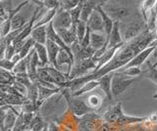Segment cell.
I'll return each mask as SVG.
<instances>
[{
  "label": "cell",
  "instance_id": "obj_1",
  "mask_svg": "<svg viewBox=\"0 0 157 131\" xmlns=\"http://www.w3.org/2000/svg\"><path fill=\"white\" fill-rule=\"evenodd\" d=\"M156 38L157 37L155 31L146 28L144 31H142L140 35L135 37L134 39L125 42L117 50L115 56L112 58L111 61L100 67L99 70L93 71V72L87 75L69 80L65 84L62 85L61 88H69L70 91L75 92L88 81L97 80L108 74L120 71V69H123L126 65L129 64L139 53L149 47L151 42L155 40Z\"/></svg>",
  "mask_w": 157,
  "mask_h": 131
},
{
  "label": "cell",
  "instance_id": "obj_2",
  "mask_svg": "<svg viewBox=\"0 0 157 131\" xmlns=\"http://www.w3.org/2000/svg\"><path fill=\"white\" fill-rule=\"evenodd\" d=\"M102 8L114 22H123L140 12V6L136 0H111Z\"/></svg>",
  "mask_w": 157,
  "mask_h": 131
},
{
  "label": "cell",
  "instance_id": "obj_3",
  "mask_svg": "<svg viewBox=\"0 0 157 131\" xmlns=\"http://www.w3.org/2000/svg\"><path fill=\"white\" fill-rule=\"evenodd\" d=\"M119 23L121 35L124 42H128L134 39L135 37L140 35L142 31H144L147 28L146 22L144 21L140 12L136 13L132 17L128 18L127 20Z\"/></svg>",
  "mask_w": 157,
  "mask_h": 131
},
{
  "label": "cell",
  "instance_id": "obj_4",
  "mask_svg": "<svg viewBox=\"0 0 157 131\" xmlns=\"http://www.w3.org/2000/svg\"><path fill=\"white\" fill-rule=\"evenodd\" d=\"M136 79L134 77H126L120 72L119 71H114V75H113V79H112V94L113 97L116 98V97H119L122 95L124 92L129 89L130 87L134 84V82Z\"/></svg>",
  "mask_w": 157,
  "mask_h": 131
},
{
  "label": "cell",
  "instance_id": "obj_5",
  "mask_svg": "<svg viewBox=\"0 0 157 131\" xmlns=\"http://www.w3.org/2000/svg\"><path fill=\"white\" fill-rule=\"evenodd\" d=\"M96 67H97V63L93 60L92 58H88V59H86V60L76 62L71 71L70 75H69V79L72 80L74 78L85 76L88 70L93 69L95 71Z\"/></svg>",
  "mask_w": 157,
  "mask_h": 131
},
{
  "label": "cell",
  "instance_id": "obj_6",
  "mask_svg": "<svg viewBox=\"0 0 157 131\" xmlns=\"http://www.w3.org/2000/svg\"><path fill=\"white\" fill-rule=\"evenodd\" d=\"M70 47H71L72 53L74 55L75 63L88 59V58H92L93 55H94V53H95V50L92 49L90 46L86 47V48L82 47L78 41H76L75 43H73Z\"/></svg>",
  "mask_w": 157,
  "mask_h": 131
},
{
  "label": "cell",
  "instance_id": "obj_7",
  "mask_svg": "<svg viewBox=\"0 0 157 131\" xmlns=\"http://www.w3.org/2000/svg\"><path fill=\"white\" fill-rule=\"evenodd\" d=\"M52 23L55 30H57V28H70L73 25L70 12L60 8L58 10L55 18L53 19Z\"/></svg>",
  "mask_w": 157,
  "mask_h": 131
},
{
  "label": "cell",
  "instance_id": "obj_8",
  "mask_svg": "<svg viewBox=\"0 0 157 131\" xmlns=\"http://www.w3.org/2000/svg\"><path fill=\"white\" fill-rule=\"evenodd\" d=\"M87 27L90 28L91 32H102L105 33V28H104V22L100 15V13L98 12L96 9L93 10L91 15L88 19L86 23Z\"/></svg>",
  "mask_w": 157,
  "mask_h": 131
},
{
  "label": "cell",
  "instance_id": "obj_9",
  "mask_svg": "<svg viewBox=\"0 0 157 131\" xmlns=\"http://www.w3.org/2000/svg\"><path fill=\"white\" fill-rule=\"evenodd\" d=\"M29 101V100L28 99V97H22V96L1 92V107L6 106V105L23 107L25 104H27Z\"/></svg>",
  "mask_w": 157,
  "mask_h": 131
},
{
  "label": "cell",
  "instance_id": "obj_10",
  "mask_svg": "<svg viewBox=\"0 0 157 131\" xmlns=\"http://www.w3.org/2000/svg\"><path fill=\"white\" fill-rule=\"evenodd\" d=\"M123 115H124V113H123V110H122V104L119 102V103L112 106L111 108L103 115V118H104V120L107 123L115 124Z\"/></svg>",
  "mask_w": 157,
  "mask_h": 131
},
{
  "label": "cell",
  "instance_id": "obj_11",
  "mask_svg": "<svg viewBox=\"0 0 157 131\" xmlns=\"http://www.w3.org/2000/svg\"><path fill=\"white\" fill-rule=\"evenodd\" d=\"M155 49H156V47H154V46L147 47L146 49H144V51L139 53V54H137L134 59L129 63V64L126 65L124 67H123V70L128 69V67H140L147 60V58H148L152 53L155 51Z\"/></svg>",
  "mask_w": 157,
  "mask_h": 131
},
{
  "label": "cell",
  "instance_id": "obj_12",
  "mask_svg": "<svg viewBox=\"0 0 157 131\" xmlns=\"http://www.w3.org/2000/svg\"><path fill=\"white\" fill-rule=\"evenodd\" d=\"M90 47L95 51L103 48H108V37L106 33L91 32L90 33Z\"/></svg>",
  "mask_w": 157,
  "mask_h": 131
},
{
  "label": "cell",
  "instance_id": "obj_13",
  "mask_svg": "<svg viewBox=\"0 0 157 131\" xmlns=\"http://www.w3.org/2000/svg\"><path fill=\"white\" fill-rule=\"evenodd\" d=\"M56 32L68 46H71L73 43L78 41L77 30L75 26H72L70 28H57Z\"/></svg>",
  "mask_w": 157,
  "mask_h": 131
},
{
  "label": "cell",
  "instance_id": "obj_14",
  "mask_svg": "<svg viewBox=\"0 0 157 131\" xmlns=\"http://www.w3.org/2000/svg\"><path fill=\"white\" fill-rule=\"evenodd\" d=\"M57 65H58L59 69H60V67L62 65H67L68 66L67 75H70L71 71L73 69L74 65H75V59H74V56L72 54H70L67 50L62 49L61 48V50H60V52H59L58 57H57Z\"/></svg>",
  "mask_w": 157,
  "mask_h": 131
},
{
  "label": "cell",
  "instance_id": "obj_15",
  "mask_svg": "<svg viewBox=\"0 0 157 131\" xmlns=\"http://www.w3.org/2000/svg\"><path fill=\"white\" fill-rule=\"evenodd\" d=\"M45 46L47 48V52H48L49 65L54 67H56V69H59L58 65H57V57H58L59 52H60V50H61V47L58 44H56L55 42H53L49 39H47Z\"/></svg>",
  "mask_w": 157,
  "mask_h": 131
},
{
  "label": "cell",
  "instance_id": "obj_16",
  "mask_svg": "<svg viewBox=\"0 0 157 131\" xmlns=\"http://www.w3.org/2000/svg\"><path fill=\"white\" fill-rule=\"evenodd\" d=\"M113 75H114V72H111V74H108L104 76H102L101 78L97 79L99 81V87L100 89L104 92L106 97L109 101H112L114 99L112 94V79H113Z\"/></svg>",
  "mask_w": 157,
  "mask_h": 131
},
{
  "label": "cell",
  "instance_id": "obj_17",
  "mask_svg": "<svg viewBox=\"0 0 157 131\" xmlns=\"http://www.w3.org/2000/svg\"><path fill=\"white\" fill-rule=\"evenodd\" d=\"M46 69L49 71V74L51 75L52 78L54 79L56 86L58 87H62L63 84H65L66 82L70 80L69 79V75L67 74H64L61 70L56 69V67H54L52 66H46Z\"/></svg>",
  "mask_w": 157,
  "mask_h": 131
},
{
  "label": "cell",
  "instance_id": "obj_18",
  "mask_svg": "<svg viewBox=\"0 0 157 131\" xmlns=\"http://www.w3.org/2000/svg\"><path fill=\"white\" fill-rule=\"evenodd\" d=\"M122 43H125L123 40V37L121 35V31H120V23L119 22H115L114 23V27H113V30L110 33V36L108 38V48H112L115 47Z\"/></svg>",
  "mask_w": 157,
  "mask_h": 131
},
{
  "label": "cell",
  "instance_id": "obj_19",
  "mask_svg": "<svg viewBox=\"0 0 157 131\" xmlns=\"http://www.w3.org/2000/svg\"><path fill=\"white\" fill-rule=\"evenodd\" d=\"M31 37L36 43H40V44L45 45L47 41V26H40L37 27H33Z\"/></svg>",
  "mask_w": 157,
  "mask_h": 131
},
{
  "label": "cell",
  "instance_id": "obj_20",
  "mask_svg": "<svg viewBox=\"0 0 157 131\" xmlns=\"http://www.w3.org/2000/svg\"><path fill=\"white\" fill-rule=\"evenodd\" d=\"M34 49H36L38 58H39V67H45L49 64V58H48V52L47 48L44 44L36 43L34 44Z\"/></svg>",
  "mask_w": 157,
  "mask_h": 131
},
{
  "label": "cell",
  "instance_id": "obj_21",
  "mask_svg": "<svg viewBox=\"0 0 157 131\" xmlns=\"http://www.w3.org/2000/svg\"><path fill=\"white\" fill-rule=\"evenodd\" d=\"M96 10L100 13V15L103 19V22H104V28H105V33L107 37L109 38L110 33L113 30V27H114V20L108 15V14L104 11V9L102 8V6H98L96 7Z\"/></svg>",
  "mask_w": 157,
  "mask_h": 131
},
{
  "label": "cell",
  "instance_id": "obj_22",
  "mask_svg": "<svg viewBox=\"0 0 157 131\" xmlns=\"http://www.w3.org/2000/svg\"><path fill=\"white\" fill-rule=\"evenodd\" d=\"M96 87H99V81H98V80H90V81L86 82L85 85H82L80 89H78L77 91L73 92L71 95H72V97L82 96L83 94L87 93V92H90L93 89H95Z\"/></svg>",
  "mask_w": 157,
  "mask_h": 131
},
{
  "label": "cell",
  "instance_id": "obj_23",
  "mask_svg": "<svg viewBox=\"0 0 157 131\" xmlns=\"http://www.w3.org/2000/svg\"><path fill=\"white\" fill-rule=\"evenodd\" d=\"M155 5H156V0H144L142 1L140 5V13L146 23L149 14L154 10Z\"/></svg>",
  "mask_w": 157,
  "mask_h": 131
},
{
  "label": "cell",
  "instance_id": "obj_24",
  "mask_svg": "<svg viewBox=\"0 0 157 131\" xmlns=\"http://www.w3.org/2000/svg\"><path fill=\"white\" fill-rule=\"evenodd\" d=\"M0 82L2 85H13L16 82V75L13 71L0 69Z\"/></svg>",
  "mask_w": 157,
  "mask_h": 131
},
{
  "label": "cell",
  "instance_id": "obj_25",
  "mask_svg": "<svg viewBox=\"0 0 157 131\" xmlns=\"http://www.w3.org/2000/svg\"><path fill=\"white\" fill-rule=\"evenodd\" d=\"M59 9H53V10H47V12L44 14L43 17L40 19V20H37V22L34 25V27H40V26H47L48 24H50L53 19L55 18L56 14L58 12Z\"/></svg>",
  "mask_w": 157,
  "mask_h": 131
},
{
  "label": "cell",
  "instance_id": "obj_26",
  "mask_svg": "<svg viewBox=\"0 0 157 131\" xmlns=\"http://www.w3.org/2000/svg\"><path fill=\"white\" fill-rule=\"evenodd\" d=\"M28 22L29 21L26 20V18H25L24 16H22L20 13H18L17 15H15L12 18V21H11V31L21 30V28H23L25 26L27 25Z\"/></svg>",
  "mask_w": 157,
  "mask_h": 131
},
{
  "label": "cell",
  "instance_id": "obj_27",
  "mask_svg": "<svg viewBox=\"0 0 157 131\" xmlns=\"http://www.w3.org/2000/svg\"><path fill=\"white\" fill-rule=\"evenodd\" d=\"M33 52V51H32ZM32 52L26 57L20 61L18 64L15 67V69L13 72L15 75H21V74H28V65H29V61L31 59L32 56Z\"/></svg>",
  "mask_w": 157,
  "mask_h": 131
},
{
  "label": "cell",
  "instance_id": "obj_28",
  "mask_svg": "<svg viewBox=\"0 0 157 131\" xmlns=\"http://www.w3.org/2000/svg\"><path fill=\"white\" fill-rule=\"evenodd\" d=\"M47 124L48 123H45V121L43 120L42 116L36 113V116H34L32 121L31 125H29V128H31L33 131H42L46 127Z\"/></svg>",
  "mask_w": 157,
  "mask_h": 131
},
{
  "label": "cell",
  "instance_id": "obj_29",
  "mask_svg": "<svg viewBox=\"0 0 157 131\" xmlns=\"http://www.w3.org/2000/svg\"><path fill=\"white\" fill-rule=\"evenodd\" d=\"M39 81H43V82H46V83H51V84H55L54 82V79L52 78L51 75L49 74V71H47L46 67H38L37 70V79ZM36 83V82H34Z\"/></svg>",
  "mask_w": 157,
  "mask_h": 131
},
{
  "label": "cell",
  "instance_id": "obj_30",
  "mask_svg": "<svg viewBox=\"0 0 157 131\" xmlns=\"http://www.w3.org/2000/svg\"><path fill=\"white\" fill-rule=\"evenodd\" d=\"M95 9V7L92 5V4L87 1L82 3V13H81V20L87 23L88 19H90L91 13L93 12V10Z\"/></svg>",
  "mask_w": 157,
  "mask_h": 131
},
{
  "label": "cell",
  "instance_id": "obj_31",
  "mask_svg": "<svg viewBox=\"0 0 157 131\" xmlns=\"http://www.w3.org/2000/svg\"><path fill=\"white\" fill-rule=\"evenodd\" d=\"M34 44H36V41H34L31 36H29L28 39L25 41V44H24L21 51H20V53H19L22 59L26 58L29 54V53L33 51V49L34 48Z\"/></svg>",
  "mask_w": 157,
  "mask_h": 131
},
{
  "label": "cell",
  "instance_id": "obj_32",
  "mask_svg": "<svg viewBox=\"0 0 157 131\" xmlns=\"http://www.w3.org/2000/svg\"><path fill=\"white\" fill-rule=\"evenodd\" d=\"M147 66H148L149 69L146 70L145 71H142V75L157 85V69L152 66L149 62L147 63Z\"/></svg>",
  "mask_w": 157,
  "mask_h": 131
},
{
  "label": "cell",
  "instance_id": "obj_33",
  "mask_svg": "<svg viewBox=\"0 0 157 131\" xmlns=\"http://www.w3.org/2000/svg\"><path fill=\"white\" fill-rule=\"evenodd\" d=\"M76 30H77V37H78V41L82 42V39L85 38L86 31H87V25L86 22H83L82 20L78 21V23L76 26Z\"/></svg>",
  "mask_w": 157,
  "mask_h": 131
},
{
  "label": "cell",
  "instance_id": "obj_34",
  "mask_svg": "<svg viewBox=\"0 0 157 131\" xmlns=\"http://www.w3.org/2000/svg\"><path fill=\"white\" fill-rule=\"evenodd\" d=\"M82 3H81L80 5H78L76 8L72 9L69 12H70L71 15V19H72V26H77V24L78 23V21L81 20V13H82Z\"/></svg>",
  "mask_w": 157,
  "mask_h": 131
},
{
  "label": "cell",
  "instance_id": "obj_35",
  "mask_svg": "<svg viewBox=\"0 0 157 131\" xmlns=\"http://www.w3.org/2000/svg\"><path fill=\"white\" fill-rule=\"evenodd\" d=\"M86 103L93 111H94L95 109H98V108H100V107H101L102 100L98 95L93 94V95H90V97H88Z\"/></svg>",
  "mask_w": 157,
  "mask_h": 131
},
{
  "label": "cell",
  "instance_id": "obj_36",
  "mask_svg": "<svg viewBox=\"0 0 157 131\" xmlns=\"http://www.w3.org/2000/svg\"><path fill=\"white\" fill-rule=\"evenodd\" d=\"M122 72L123 75L126 76H131V77H136L140 75H142V71L140 67H128V69L119 71Z\"/></svg>",
  "mask_w": 157,
  "mask_h": 131
},
{
  "label": "cell",
  "instance_id": "obj_37",
  "mask_svg": "<svg viewBox=\"0 0 157 131\" xmlns=\"http://www.w3.org/2000/svg\"><path fill=\"white\" fill-rule=\"evenodd\" d=\"M81 3V0H63L61 3V8L63 10L70 11L72 9L76 8L78 5H80Z\"/></svg>",
  "mask_w": 157,
  "mask_h": 131
},
{
  "label": "cell",
  "instance_id": "obj_38",
  "mask_svg": "<svg viewBox=\"0 0 157 131\" xmlns=\"http://www.w3.org/2000/svg\"><path fill=\"white\" fill-rule=\"evenodd\" d=\"M43 7H45L47 10H53V9H60L61 2L59 0H42Z\"/></svg>",
  "mask_w": 157,
  "mask_h": 131
},
{
  "label": "cell",
  "instance_id": "obj_39",
  "mask_svg": "<svg viewBox=\"0 0 157 131\" xmlns=\"http://www.w3.org/2000/svg\"><path fill=\"white\" fill-rule=\"evenodd\" d=\"M16 65H17L16 63L13 62L12 60L5 59V58L0 60V67H1V69H4V70L9 71H13Z\"/></svg>",
  "mask_w": 157,
  "mask_h": 131
},
{
  "label": "cell",
  "instance_id": "obj_40",
  "mask_svg": "<svg viewBox=\"0 0 157 131\" xmlns=\"http://www.w3.org/2000/svg\"><path fill=\"white\" fill-rule=\"evenodd\" d=\"M17 54L16 52V49H15V46L13 43H11V44L7 45L6 47V50H5V54H4V58L5 59H8V60H11L12 58ZM3 58V59H4Z\"/></svg>",
  "mask_w": 157,
  "mask_h": 131
},
{
  "label": "cell",
  "instance_id": "obj_41",
  "mask_svg": "<svg viewBox=\"0 0 157 131\" xmlns=\"http://www.w3.org/2000/svg\"><path fill=\"white\" fill-rule=\"evenodd\" d=\"M109 1H111V0H90V2L95 7V9L98 6H104L105 4L108 3Z\"/></svg>",
  "mask_w": 157,
  "mask_h": 131
},
{
  "label": "cell",
  "instance_id": "obj_42",
  "mask_svg": "<svg viewBox=\"0 0 157 131\" xmlns=\"http://www.w3.org/2000/svg\"><path fill=\"white\" fill-rule=\"evenodd\" d=\"M147 120L152 125L157 124V111H153V113L149 115V116H147Z\"/></svg>",
  "mask_w": 157,
  "mask_h": 131
},
{
  "label": "cell",
  "instance_id": "obj_43",
  "mask_svg": "<svg viewBox=\"0 0 157 131\" xmlns=\"http://www.w3.org/2000/svg\"><path fill=\"white\" fill-rule=\"evenodd\" d=\"M48 131H61L60 127L53 121H50L48 123Z\"/></svg>",
  "mask_w": 157,
  "mask_h": 131
},
{
  "label": "cell",
  "instance_id": "obj_44",
  "mask_svg": "<svg viewBox=\"0 0 157 131\" xmlns=\"http://www.w3.org/2000/svg\"><path fill=\"white\" fill-rule=\"evenodd\" d=\"M152 98H153V99H155V100H157V92H156V93L153 95V96H152Z\"/></svg>",
  "mask_w": 157,
  "mask_h": 131
},
{
  "label": "cell",
  "instance_id": "obj_45",
  "mask_svg": "<svg viewBox=\"0 0 157 131\" xmlns=\"http://www.w3.org/2000/svg\"><path fill=\"white\" fill-rule=\"evenodd\" d=\"M156 27H157V15H156Z\"/></svg>",
  "mask_w": 157,
  "mask_h": 131
}]
</instances>
